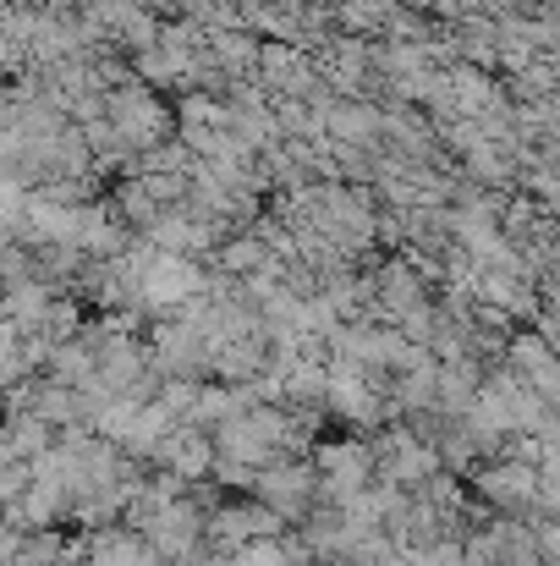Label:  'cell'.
<instances>
[{
    "mask_svg": "<svg viewBox=\"0 0 560 566\" xmlns=\"http://www.w3.org/2000/svg\"><path fill=\"white\" fill-rule=\"evenodd\" d=\"M319 111H325V133L336 144L373 149L384 138V111H373L369 99H358V94H330V99H319Z\"/></svg>",
    "mask_w": 560,
    "mask_h": 566,
    "instance_id": "9",
    "label": "cell"
},
{
    "mask_svg": "<svg viewBox=\"0 0 560 566\" xmlns=\"http://www.w3.org/2000/svg\"><path fill=\"white\" fill-rule=\"evenodd\" d=\"M209 297V275L192 264V253H155V264L144 270V308L155 314H182L187 303Z\"/></svg>",
    "mask_w": 560,
    "mask_h": 566,
    "instance_id": "5",
    "label": "cell"
},
{
    "mask_svg": "<svg viewBox=\"0 0 560 566\" xmlns=\"http://www.w3.org/2000/svg\"><path fill=\"white\" fill-rule=\"evenodd\" d=\"M155 462L182 473V479H209L220 468V446H214V429H198V423H177L160 446H155Z\"/></svg>",
    "mask_w": 560,
    "mask_h": 566,
    "instance_id": "8",
    "label": "cell"
},
{
    "mask_svg": "<svg viewBox=\"0 0 560 566\" xmlns=\"http://www.w3.org/2000/svg\"><path fill=\"white\" fill-rule=\"evenodd\" d=\"M325 407L358 429H373L384 418V396L373 369H363L358 358H330V385H325Z\"/></svg>",
    "mask_w": 560,
    "mask_h": 566,
    "instance_id": "7",
    "label": "cell"
},
{
    "mask_svg": "<svg viewBox=\"0 0 560 566\" xmlns=\"http://www.w3.org/2000/svg\"><path fill=\"white\" fill-rule=\"evenodd\" d=\"M105 116H110V127H116V133H121V138L138 149V155H155L160 144H171V127H177V116L160 105L155 83H144V77H133V83L110 88Z\"/></svg>",
    "mask_w": 560,
    "mask_h": 566,
    "instance_id": "1",
    "label": "cell"
},
{
    "mask_svg": "<svg viewBox=\"0 0 560 566\" xmlns=\"http://www.w3.org/2000/svg\"><path fill=\"white\" fill-rule=\"evenodd\" d=\"M292 523L270 506V501H225V506H214L209 512V545L214 551H242V545H253V539H281Z\"/></svg>",
    "mask_w": 560,
    "mask_h": 566,
    "instance_id": "6",
    "label": "cell"
},
{
    "mask_svg": "<svg viewBox=\"0 0 560 566\" xmlns=\"http://www.w3.org/2000/svg\"><path fill=\"white\" fill-rule=\"evenodd\" d=\"M369 66H373V50H363L352 33H347V39H330V50L319 55V72H325V83H330L336 94H363Z\"/></svg>",
    "mask_w": 560,
    "mask_h": 566,
    "instance_id": "10",
    "label": "cell"
},
{
    "mask_svg": "<svg viewBox=\"0 0 560 566\" xmlns=\"http://www.w3.org/2000/svg\"><path fill=\"white\" fill-rule=\"evenodd\" d=\"M539 462L533 457H489V462H478L473 468V490H478V501L484 506H495V512H539Z\"/></svg>",
    "mask_w": 560,
    "mask_h": 566,
    "instance_id": "3",
    "label": "cell"
},
{
    "mask_svg": "<svg viewBox=\"0 0 560 566\" xmlns=\"http://www.w3.org/2000/svg\"><path fill=\"white\" fill-rule=\"evenodd\" d=\"M247 495L270 501L286 523H303V517H314L308 506L319 495V462H308V457H275L270 468H258V479H253Z\"/></svg>",
    "mask_w": 560,
    "mask_h": 566,
    "instance_id": "4",
    "label": "cell"
},
{
    "mask_svg": "<svg viewBox=\"0 0 560 566\" xmlns=\"http://www.w3.org/2000/svg\"><path fill=\"white\" fill-rule=\"evenodd\" d=\"M314 462H319V495L330 506L369 495L379 479V446L369 440H325V446H314Z\"/></svg>",
    "mask_w": 560,
    "mask_h": 566,
    "instance_id": "2",
    "label": "cell"
}]
</instances>
